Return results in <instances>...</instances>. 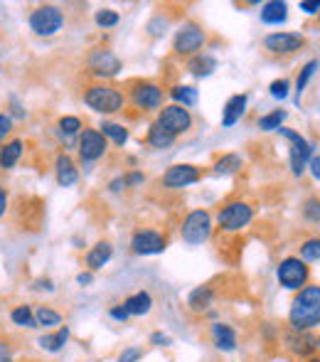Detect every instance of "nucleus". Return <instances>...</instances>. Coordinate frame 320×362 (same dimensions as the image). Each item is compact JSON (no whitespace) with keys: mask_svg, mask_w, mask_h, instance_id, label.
Here are the masks:
<instances>
[{"mask_svg":"<svg viewBox=\"0 0 320 362\" xmlns=\"http://www.w3.org/2000/svg\"><path fill=\"white\" fill-rule=\"evenodd\" d=\"M259 20H261L263 25H283L288 20V3L286 0H268V3H261Z\"/></svg>","mask_w":320,"mask_h":362,"instance_id":"obj_23","label":"nucleus"},{"mask_svg":"<svg viewBox=\"0 0 320 362\" xmlns=\"http://www.w3.org/2000/svg\"><path fill=\"white\" fill-rule=\"evenodd\" d=\"M301 212H303V219H306V222L318 224L320 222V197H316V195L308 197V200L303 202Z\"/></svg>","mask_w":320,"mask_h":362,"instance_id":"obj_38","label":"nucleus"},{"mask_svg":"<svg viewBox=\"0 0 320 362\" xmlns=\"http://www.w3.org/2000/svg\"><path fill=\"white\" fill-rule=\"evenodd\" d=\"M162 99H165V91L155 81H131L129 86V101L138 111H160Z\"/></svg>","mask_w":320,"mask_h":362,"instance_id":"obj_10","label":"nucleus"},{"mask_svg":"<svg viewBox=\"0 0 320 362\" xmlns=\"http://www.w3.org/2000/svg\"><path fill=\"white\" fill-rule=\"evenodd\" d=\"M205 42H207V33L202 30V25L182 23L180 30L175 33V40H172V49H175V54H180V57L190 59L202 52Z\"/></svg>","mask_w":320,"mask_h":362,"instance_id":"obj_9","label":"nucleus"},{"mask_svg":"<svg viewBox=\"0 0 320 362\" xmlns=\"http://www.w3.org/2000/svg\"><path fill=\"white\" fill-rule=\"evenodd\" d=\"M146 144H148L153 151H167L172 144H175V136L170 131H165L160 124H150L148 134H146Z\"/></svg>","mask_w":320,"mask_h":362,"instance_id":"obj_27","label":"nucleus"},{"mask_svg":"<svg viewBox=\"0 0 320 362\" xmlns=\"http://www.w3.org/2000/svg\"><path fill=\"white\" fill-rule=\"evenodd\" d=\"M94 23L99 25V28L109 30V28H116V25L121 23V15L116 13V10H111V8H101V10H96Z\"/></svg>","mask_w":320,"mask_h":362,"instance_id":"obj_37","label":"nucleus"},{"mask_svg":"<svg viewBox=\"0 0 320 362\" xmlns=\"http://www.w3.org/2000/svg\"><path fill=\"white\" fill-rule=\"evenodd\" d=\"M126 175H121V177H114V180L109 182V190L111 192H121V190H126Z\"/></svg>","mask_w":320,"mask_h":362,"instance_id":"obj_48","label":"nucleus"},{"mask_svg":"<svg viewBox=\"0 0 320 362\" xmlns=\"http://www.w3.org/2000/svg\"><path fill=\"white\" fill-rule=\"evenodd\" d=\"M109 318L124 325V323H129L131 315H129V310L124 308V303H116V305H111V308H109Z\"/></svg>","mask_w":320,"mask_h":362,"instance_id":"obj_42","label":"nucleus"},{"mask_svg":"<svg viewBox=\"0 0 320 362\" xmlns=\"http://www.w3.org/2000/svg\"><path fill=\"white\" fill-rule=\"evenodd\" d=\"M114 259V247H111L109 242H96L94 247L86 252V257H84V262H86V272H91V274H96V272H101V269L106 267V264Z\"/></svg>","mask_w":320,"mask_h":362,"instance_id":"obj_21","label":"nucleus"},{"mask_svg":"<svg viewBox=\"0 0 320 362\" xmlns=\"http://www.w3.org/2000/svg\"><path fill=\"white\" fill-rule=\"evenodd\" d=\"M77 284H79V286H91V284H94V274H91V272L77 274Z\"/></svg>","mask_w":320,"mask_h":362,"instance_id":"obj_51","label":"nucleus"},{"mask_svg":"<svg viewBox=\"0 0 320 362\" xmlns=\"http://www.w3.org/2000/svg\"><path fill=\"white\" fill-rule=\"evenodd\" d=\"M30 30L40 37H52L64 28V13L57 5H37L28 18Z\"/></svg>","mask_w":320,"mask_h":362,"instance_id":"obj_8","label":"nucleus"},{"mask_svg":"<svg viewBox=\"0 0 320 362\" xmlns=\"http://www.w3.org/2000/svg\"><path fill=\"white\" fill-rule=\"evenodd\" d=\"M298 10L306 15H320V0H301Z\"/></svg>","mask_w":320,"mask_h":362,"instance_id":"obj_44","label":"nucleus"},{"mask_svg":"<svg viewBox=\"0 0 320 362\" xmlns=\"http://www.w3.org/2000/svg\"><path fill=\"white\" fill-rule=\"evenodd\" d=\"M318 67H320V59H311V62H306L301 67V72L296 76V89H293L296 91V101H301V94L308 89V84H311V79L316 76Z\"/></svg>","mask_w":320,"mask_h":362,"instance_id":"obj_32","label":"nucleus"},{"mask_svg":"<svg viewBox=\"0 0 320 362\" xmlns=\"http://www.w3.org/2000/svg\"><path fill=\"white\" fill-rule=\"evenodd\" d=\"M0 362H13V348L0 340Z\"/></svg>","mask_w":320,"mask_h":362,"instance_id":"obj_49","label":"nucleus"},{"mask_svg":"<svg viewBox=\"0 0 320 362\" xmlns=\"http://www.w3.org/2000/svg\"><path fill=\"white\" fill-rule=\"evenodd\" d=\"M165 28H167V18L155 15V18L148 23V35L150 37H160V35H165Z\"/></svg>","mask_w":320,"mask_h":362,"instance_id":"obj_41","label":"nucleus"},{"mask_svg":"<svg viewBox=\"0 0 320 362\" xmlns=\"http://www.w3.org/2000/svg\"><path fill=\"white\" fill-rule=\"evenodd\" d=\"M167 249V237L158 229H138L131 237V252L136 257H155Z\"/></svg>","mask_w":320,"mask_h":362,"instance_id":"obj_16","label":"nucleus"},{"mask_svg":"<svg viewBox=\"0 0 320 362\" xmlns=\"http://www.w3.org/2000/svg\"><path fill=\"white\" fill-rule=\"evenodd\" d=\"M298 257H301L306 264L320 262V237H308L306 242L301 244V252H298Z\"/></svg>","mask_w":320,"mask_h":362,"instance_id":"obj_35","label":"nucleus"},{"mask_svg":"<svg viewBox=\"0 0 320 362\" xmlns=\"http://www.w3.org/2000/svg\"><path fill=\"white\" fill-rule=\"evenodd\" d=\"M212 229H215V224H212L210 212L192 210V212H187L185 219H182L180 237H182V242L190 244V247H200V244H205L207 239L212 237Z\"/></svg>","mask_w":320,"mask_h":362,"instance_id":"obj_7","label":"nucleus"},{"mask_svg":"<svg viewBox=\"0 0 320 362\" xmlns=\"http://www.w3.org/2000/svg\"><path fill=\"white\" fill-rule=\"evenodd\" d=\"M318 18H320V15H318Z\"/></svg>","mask_w":320,"mask_h":362,"instance_id":"obj_56","label":"nucleus"},{"mask_svg":"<svg viewBox=\"0 0 320 362\" xmlns=\"http://www.w3.org/2000/svg\"><path fill=\"white\" fill-rule=\"evenodd\" d=\"M276 284L288 293H298L311 284V264L303 262L298 254L283 257L276 264Z\"/></svg>","mask_w":320,"mask_h":362,"instance_id":"obj_3","label":"nucleus"},{"mask_svg":"<svg viewBox=\"0 0 320 362\" xmlns=\"http://www.w3.org/2000/svg\"><path fill=\"white\" fill-rule=\"evenodd\" d=\"M268 94H271V99H276V101H286L288 94H291V81L273 79L271 84H268Z\"/></svg>","mask_w":320,"mask_h":362,"instance_id":"obj_39","label":"nucleus"},{"mask_svg":"<svg viewBox=\"0 0 320 362\" xmlns=\"http://www.w3.org/2000/svg\"><path fill=\"white\" fill-rule=\"evenodd\" d=\"M99 131L109 141H114L116 146H126V144H129V129H126V126H121V124H116V121H101Z\"/></svg>","mask_w":320,"mask_h":362,"instance_id":"obj_33","label":"nucleus"},{"mask_svg":"<svg viewBox=\"0 0 320 362\" xmlns=\"http://www.w3.org/2000/svg\"><path fill=\"white\" fill-rule=\"evenodd\" d=\"M306 362H320V355H316V358H311V360H306Z\"/></svg>","mask_w":320,"mask_h":362,"instance_id":"obj_54","label":"nucleus"},{"mask_svg":"<svg viewBox=\"0 0 320 362\" xmlns=\"http://www.w3.org/2000/svg\"><path fill=\"white\" fill-rule=\"evenodd\" d=\"M170 99H172V104H177V106H185V109H192V106L200 101V91L195 89V86H190V84H175V86H170Z\"/></svg>","mask_w":320,"mask_h":362,"instance_id":"obj_26","label":"nucleus"},{"mask_svg":"<svg viewBox=\"0 0 320 362\" xmlns=\"http://www.w3.org/2000/svg\"><path fill=\"white\" fill-rule=\"evenodd\" d=\"M281 350L293 360H311L320 355L318 348V333H306V330H293V328H281V340H278Z\"/></svg>","mask_w":320,"mask_h":362,"instance_id":"obj_4","label":"nucleus"},{"mask_svg":"<svg viewBox=\"0 0 320 362\" xmlns=\"http://www.w3.org/2000/svg\"><path fill=\"white\" fill-rule=\"evenodd\" d=\"M5 210H8V190L0 185V217L5 215Z\"/></svg>","mask_w":320,"mask_h":362,"instance_id":"obj_52","label":"nucleus"},{"mask_svg":"<svg viewBox=\"0 0 320 362\" xmlns=\"http://www.w3.org/2000/svg\"><path fill=\"white\" fill-rule=\"evenodd\" d=\"M23 151H25V144L20 139L5 144L0 148V168H3V170H13L15 163H18L20 156H23Z\"/></svg>","mask_w":320,"mask_h":362,"instance_id":"obj_29","label":"nucleus"},{"mask_svg":"<svg viewBox=\"0 0 320 362\" xmlns=\"http://www.w3.org/2000/svg\"><path fill=\"white\" fill-rule=\"evenodd\" d=\"M54 177H57L59 187L77 185L79 170H77V163L72 160V156H67V153H59V156L54 158Z\"/></svg>","mask_w":320,"mask_h":362,"instance_id":"obj_20","label":"nucleus"},{"mask_svg":"<svg viewBox=\"0 0 320 362\" xmlns=\"http://www.w3.org/2000/svg\"><path fill=\"white\" fill-rule=\"evenodd\" d=\"M13 101V116H18V119H25V111H23V106L18 104V99H10Z\"/></svg>","mask_w":320,"mask_h":362,"instance_id":"obj_53","label":"nucleus"},{"mask_svg":"<svg viewBox=\"0 0 320 362\" xmlns=\"http://www.w3.org/2000/svg\"><path fill=\"white\" fill-rule=\"evenodd\" d=\"M244 165V158L239 153H225V156H220L215 160V165H212V173L215 175H235V173H239Z\"/></svg>","mask_w":320,"mask_h":362,"instance_id":"obj_28","label":"nucleus"},{"mask_svg":"<svg viewBox=\"0 0 320 362\" xmlns=\"http://www.w3.org/2000/svg\"><path fill=\"white\" fill-rule=\"evenodd\" d=\"M77 151H79L81 163H96L106 156V151H109V139H106L99 129H84L79 134Z\"/></svg>","mask_w":320,"mask_h":362,"instance_id":"obj_14","label":"nucleus"},{"mask_svg":"<svg viewBox=\"0 0 320 362\" xmlns=\"http://www.w3.org/2000/svg\"><path fill=\"white\" fill-rule=\"evenodd\" d=\"M69 335H72L69 325H59V328H57V330H52V333L40 335L37 345H40L42 350H47V353H59V350H64V345L69 343Z\"/></svg>","mask_w":320,"mask_h":362,"instance_id":"obj_24","label":"nucleus"},{"mask_svg":"<svg viewBox=\"0 0 320 362\" xmlns=\"http://www.w3.org/2000/svg\"><path fill=\"white\" fill-rule=\"evenodd\" d=\"M215 298H217L215 288H212L210 284H202V286H195L187 293V308L195 315H205L207 310H212Z\"/></svg>","mask_w":320,"mask_h":362,"instance_id":"obj_18","label":"nucleus"},{"mask_svg":"<svg viewBox=\"0 0 320 362\" xmlns=\"http://www.w3.org/2000/svg\"><path fill=\"white\" fill-rule=\"evenodd\" d=\"M249 106V96L247 94H235L227 99L225 109H222V129H232L244 119Z\"/></svg>","mask_w":320,"mask_h":362,"instance_id":"obj_19","label":"nucleus"},{"mask_svg":"<svg viewBox=\"0 0 320 362\" xmlns=\"http://www.w3.org/2000/svg\"><path fill=\"white\" fill-rule=\"evenodd\" d=\"M202 180V170L192 163H175L170 165L160 177V185L165 190H182V187H190L195 182Z\"/></svg>","mask_w":320,"mask_h":362,"instance_id":"obj_13","label":"nucleus"},{"mask_svg":"<svg viewBox=\"0 0 320 362\" xmlns=\"http://www.w3.org/2000/svg\"><path fill=\"white\" fill-rule=\"evenodd\" d=\"M318 348H320V335H318Z\"/></svg>","mask_w":320,"mask_h":362,"instance_id":"obj_55","label":"nucleus"},{"mask_svg":"<svg viewBox=\"0 0 320 362\" xmlns=\"http://www.w3.org/2000/svg\"><path fill=\"white\" fill-rule=\"evenodd\" d=\"M32 288H37V291H47V293H52V291H54V281H52V279H37Z\"/></svg>","mask_w":320,"mask_h":362,"instance_id":"obj_47","label":"nucleus"},{"mask_svg":"<svg viewBox=\"0 0 320 362\" xmlns=\"http://www.w3.org/2000/svg\"><path fill=\"white\" fill-rule=\"evenodd\" d=\"M13 131V116L10 114H0V141Z\"/></svg>","mask_w":320,"mask_h":362,"instance_id":"obj_45","label":"nucleus"},{"mask_svg":"<svg viewBox=\"0 0 320 362\" xmlns=\"http://www.w3.org/2000/svg\"><path fill=\"white\" fill-rule=\"evenodd\" d=\"M308 170H311V175L320 180V156H313L311 163H308Z\"/></svg>","mask_w":320,"mask_h":362,"instance_id":"obj_50","label":"nucleus"},{"mask_svg":"<svg viewBox=\"0 0 320 362\" xmlns=\"http://www.w3.org/2000/svg\"><path fill=\"white\" fill-rule=\"evenodd\" d=\"M35 320H37V328L57 330L62 325V313L49 308V305H40V308H35Z\"/></svg>","mask_w":320,"mask_h":362,"instance_id":"obj_31","label":"nucleus"},{"mask_svg":"<svg viewBox=\"0 0 320 362\" xmlns=\"http://www.w3.org/2000/svg\"><path fill=\"white\" fill-rule=\"evenodd\" d=\"M124 308L129 310L131 318H143L153 310V296L148 291H136L124 298Z\"/></svg>","mask_w":320,"mask_h":362,"instance_id":"obj_22","label":"nucleus"},{"mask_svg":"<svg viewBox=\"0 0 320 362\" xmlns=\"http://www.w3.org/2000/svg\"><path fill=\"white\" fill-rule=\"evenodd\" d=\"M141 358H143V348H138V345H129V348L121 350V355L116 362H138Z\"/></svg>","mask_w":320,"mask_h":362,"instance_id":"obj_40","label":"nucleus"},{"mask_svg":"<svg viewBox=\"0 0 320 362\" xmlns=\"http://www.w3.org/2000/svg\"><path fill=\"white\" fill-rule=\"evenodd\" d=\"M210 340L220 353H235L239 348V333L232 323H225V320H215L210 325Z\"/></svg>","mask_w":320,"mask_h":362,"instance_id":"obj_17","label":"nucleus"},{"mask_svg":"<svg viewBox=\"0 0 320 362\" xmlns=\"http://www.w3.org/2000/svg\"><path fill=\"white\" fill-rule=\"evenodd\" d=\"M86 67H89V72L94 74L96 79H114V76L121 74L124 62H121L119 54H114L111 49L96 47V49H91L89 57H86Z\"/></svg>","mask_w":320,"mask_h":362,"instance_id":"obj_12","label":"nucleus"},{"mask_svg":"<svg viewBox=\"0 0 320 362\" xmlns=\"http://www.w3.org/2000/svg\"><path fill=\"white\" fill-rule=\"evenodd\" d=\"M254 222V207L244 200H232L217 212V227L225 234H239Z\"/></svg>","mask_w":320,"mask_h":362,"instance_id":"obj_6","label":"nucleus"},{"mask_svg":"<svg viewBox=\"0 0 320 362\" xmlns=\"http://www.w3.org/2000/svg\"><path fill=\"white\" fill-rule=\"evenodd\" d=\"M286 119H288V111L286 109H273V111H268V114L259 116L256 126L261 131H266V134H271V131H276V134H278V129H283Z\"/></svg>","mask_w":320,"mask_h":362,"instance_id":"obj_30","label":"nucleus"},{"mask_svg":"<svg viewBox=\"0 0 320 362\" xmlns=\"http://www.w3.org/2000/svg\"><path fill=\"white\" fill-rule=\"evenodd\" d=\"M155 124H160L165 131H170L172 136H182L187 134V131L192 129V114L190 109H185V106H177V104H167L162 106L158 111V119H155Z\"/></svg>","mask_w":320,"mask_h":362,"instance_id":"obj_15","label":"nucleus"},{"mask_svg":"<svg viewBox=\"0 0 320 362\" xmlns=\"http://www.w3.org/2000/svg\"><path fill=\"white\" fill-rule=\"evenodd\" d=\"M148 343L153 345V348H170L172 340H170V335H165L162 330H155V333H150Z\"/></svg>","mask_w":320,"mask_h":362,"instance_id":"obj_43","label":"nucleus"},{"mask_svg":"<svg viewBox=\"0 0 320 362\" xmlns=\"http://www.w3.org/2000/svg\"><path fill=\"white\" fill-rule=\"evenodd\" d=\"M278 136H283V139L288 141V168H291V175L303 177V173L308 170L311 158L316 156V146H313L306 136H301L293 129H286V126L278 129Z\"/></svg>","mask_w":320,"mask_h":362,"instance_id":"obj_5","label":"nucleus"},{"mask_svg":"<svg viewBox=\"0 0 320 362\" xmlns=\"http://www.w3.org/2000/svg\"><path fill=\"white\" fill-rule=\"evenodd\" d=\"M143 182H146V175L141 170H134L126 175V185L129 187H138V185H143Z\"/></svg>","mask_w":320,"mask_h":362,"instance_id":"obj_46","label":"nucleus"},{"mask_svg":"<svg viewBox=\"0 0 320 362\" xmlns=\"http://www.w3.org/2000/svg\"><path fill=\"white\" fill-rule=\"evenodd\" d=\"M263 49L268 54H276V57H288V54H296L306 47V37L303 33H286V30H278V33H268L261 40Z\"/></svg>","mask_w":320,"mask_h":362,"instance_id":"obj_11","label":"nucleus"},{"mask_svg":"<svg viewBox=\"0 0 320 362\" xmlns=\"http://www.w3.org/2000/svg\"><path fill=\"white\" fill-rule=\"evenodd\" d=\"M57 131H59V136H79L81 131H84V126H81L79 116H62V119L57 121Z\"/></svg>","mask_w":320,"mask_h":362,"instance_id":"obj_36","label":"nucleus"},{"mask_svg":"<svg viewBox=\"0 0 320 362\" xmlns=\"http://www.w3.org/2000/svg\"><path fill=\"white\" fill-rule=\"evenodd\" d=\"M286 325L293 330L316 333L320 330V284H308L298 293H293L288 303Z\"/></svg>","mask_w":320,"mask_h":362,"instance_id":"obj_1","label":"nucleus"},{"mask_svg":"<svg viewBox=\"0 0 320 362\" xmlns=\"http://www.w3.org/2000/svg\"><path fill=\"white\" fill-rule=\"evenodd\" d=\"M84 104L89 106L91 111H96V114L109 116V114H119V111H124L126 96L119 86L99 81V84H89L84 89Z\"/></svg>","mask_w":320,"mask_h":362,"instance_id":"obj_2","label":"nucleus"},{"mask_svg":"<svg viewBox=\"0 0 320 362\" xmlns=\"http://www.w3.org/2000/svg\"><path fill=\"white\" fill-rule=\"evenodd\" d=\"M217 57L210 52H200L195 54V57L187 59V72H190L192 76H197V79H202V76H210L212 72L217 69Z\"/></svg>","mask_w":320,"mask_h":362,"instance_id":"obj_25","label":"nucleus"},{"mask_svg":"<svg viewBox=\"0 0 320 362\" xmlns=\"http://www.w3.org/2000/svg\"><path fill=\"white\" fill-rule=\"evenodd\" d=\"M10 320H13L15 325H20V328H37V320H35V310L30 308V305H15L13 310H10Z\"/></svg>","mask_w":320,"mask_h":362,"instance_id":"obj_34","label":"nucleus"}]
</instances>
